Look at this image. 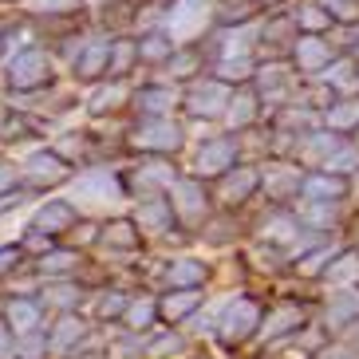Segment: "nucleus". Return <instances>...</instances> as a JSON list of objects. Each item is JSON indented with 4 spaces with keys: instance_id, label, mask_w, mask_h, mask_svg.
I'll list each match as a JSON object with an SVG mask.
<instances>
[{
    "instance_id": "nucleus-1",
    "label": "nucleus",
    "mask_w": 359,
    "mask_h": 359,
    "mask_svg": "<svg viewBox=\"0 0 359 359\" xmlns=\"http://www.w3.org/2000/svg\"><path fill=\"white\" fill-rule=\"evenodd\" d=\"M55 83V60L40 43H28L20 52H8L4 60V87L8 95H36Z\"/></svg>"
},
{
    "instance_id": "nucleus-2",
    "label": "nucleus",
    "mask_w": 359,
    "mask_h": 359,
    "mask_svg": "<svg viewBox=\"0 0 359 359\" xmlns=\"http://www.w3.org/2000/svg\"><path fill=\"white\" fill-rule=\"evenodd\" d=\"M67 198L79 205V213L107 210V205H118V201L127 198V182H123V174H115V170H107V166H87L79 174H72Z\"/></svg>"
},
{
    "instance_id": "nucleus-3",
    "label": "nucleus",
    "mask_w": 359,
    "mask_h": 359,
    "mask_svg": "<svg viewBox=\"0 0 359 359\" xmlns=\"http://www.w3.org/2000/svg\"><path fill=\"white\" fill-rule=\"evenodd\" d=\"M75 166L60 154L55 147H36L28 158L20 162V186L28 194H48L55 186H67Z\"/></svg>"
},
{
    "instance_id": "nucleus-4",
    "label": "nucleus",
    "mask_w": 359,
    "mask_h": 359,
    "mask_svg": "<svg viewBox=\"0 0 359 359\" xmlns=\"http://www.w3.org/2000/svg\"><path fill=\"white\" fill-rule=\"evenodd\" d=\"M182 142H186V130L170 115H142V123L130 130V147L142 154H166L170 158L174 150H182Z\"/></svg>"
},
{
    "instance_id": "nucleus-5",
    "label": "nucleus",
    "mask_w": 359,
    "mask_h": 359,
    "mask_svg": "<svg viewBox=\"0 0 359 359\" xmlns=\"http://www.w3.org/2000/svg\"><path fill=\"white\" fill-rule=\"evenodd\" d=\"M91 344V324L75 312H60V316L48 324V359H67L72 351L87 348Z\"/></svg>"
},
{
    "instance_id": "nucleus-6",
    "label": "nucleus",
    "mask_w": 359,
    "mask_h": 359,
    "mask_svg": "<svg viewBox=\"0 0 359 359\" xmlns=\"http://www.w3.org/2000/svg\"><path fill=\"white\" fill-rule=\"evenodd\" d=\"M210 16H213V0H174L166 12V20H162V28L170 32L174 43H190L210 24Z\"/></svg>"
},
{
    "instance_id": "nucleus-7",
    "label": "nucleus",
    "mask_w": 359,
    "mask_h": 359,
    "mask_svg": "<svg viewBox=\"0 0 359 359\" xmlns=\"http://www.w3.org/2000/svg\"><path fill=\"white\" fill-rule=\"evenodd\" d=\"M107 60H111V36H83L79 52L67 60V72L79 83H95L107 75Z\"/></svg>"
},
{
    "instance_id": "nucleus-8",
    "label": "nucleus",
    "mask_w": 359,
    "mask_h": 359,
    "mask_svg": "<svg viewBox=\"0 0 359 359\" xmlns=\"http://www.w3.org/2000/svg\"><path fill=\"white\" fill-rule=\"evenodd\" d=\"M257 324H261V308H257L253 300H245V296L229 300L225 312L213 320V327H217V336H222L225 344H241V339H249L257 332Z\"/></svg>"
},
{
    "instance_id": "nucleus-9",
    "label": "nucleus",
    "mask_w": 359,
    "mask_h": 359,
    "mask_svg": "<svg viewBox=\"0 0 359 359\" xmlns=\"http://www.w3.org/2000/svg\"><path fill=\"white\" fill-rule=\"evenodd\" d=\"M75 222H79V205H75L72 198H48L40 210L32 213L28 229H40V233H48L52 241H64L67 233L75 229Z\"/></svg>"
},
{
    "instance_id": "nucleus-10",
    "label": "nucleus",
    "mask_w": 359,
    "mask_h": 359,
    "mask_svg": "<svg viewBox=\"0 0 359 359\" xmlns=\"http://www.w3.org/2000/svg\"><path fill=\"white\" fill-rule=\"evenodd\" d=\"M174 166L166 162V154H150L147 162H138L135 166V174H130V182H127V190H135L138 198H154V194H166L170 186H174Z\"/></svg>"
},
{
    "instance_id": "nucleus-11",
    "label": "nucleus",
    "mask_w": 359,
    "mask_h": 359,
    "mask_svg": "<svg viewBox=\"0 0 359 359\" xmlns=\"http://www.w3.org/2000/svg\"><path fill=\"white\" fill-rule=\"evenodd\" d=\"M229 99H233V91H229L225 79H205V83L190 87L182 103H186V111H190L194 118H222Z\"/></svg>"
},
{
    "instance_id": "nucleus-12",
    "label": "nucleus",
    "mask_w": 359,
    "mask_h": 359,
    "mask_svg": "<svg viewBox=\"0 0 359 359\" xmlns=\"http://www.w3.org/2000/svg\"><path fill=\"white\" fill-rule=\"evenodd\" d=\"M83 296H87V288L83 285H75V276H52V280H43L40 288H36V300H40V308H43V316L48 312H75V308L83 304Z\"/></svg>"
},
{
    "instance_id": "nucleus-13",
    "label": "nucleus",
    "mask_w": 359,
    "mask_h": 359,
    "mask_svg": "<svg viewBox=\"0 0 359 359\" xmlns=\"http://www.w3.org/2000/svg\"><path fill=\"white\" fill-rule=\"evenodd\" d=\"M0 320L12 327V336H24V332H36V327L48 324V316H43V308H40V300H36V292L8 296V300L0 304Z\"/></svg>"
},
{
    "instance_id": "nucleus-14",
    "label": "nucleus",
    "mask_w": 359,
    "mask_h": 359,
    "mask_svg": "<svg viewBox=\"0 0 359 359\" xmlns=\"http://www.w3.org/2000/svg\"><path fill=\"white\" fill-rule=\"evenodd\" d=\"M170 205H174V217L186 225H198L205 217V190H201L198 178H174L170 186Z\"/></svg>"
},
{
    "instance_id": "nucleus-15",
    "label": "nucleus",
    "mask_w": 359,
    "mask_h": 359,
    "mask_svg": "<svg viewBox=\"0 0 359 359\" xmlns=\"http://www.w3.org/2000/svg\"><path fill=\"white\" fill-rule=\"evenodd\" d=\"M233 162H237V147L229 138H210L201 142L198 158H194V178H222L225 170H233Z\"/></svg>"
},
{
    "instance_id": "nucleus-16",
    "label": "nucleus",
    "mask_w": 359,
    "mask_h": 359,
    "mask_svg": "<svg viewBox=\"0 0 359 359\" xmlns=\"http://www.w3.org/2000/svg\"><path fill=\"white\" fill-rule=\"evenodd\" d=\"M79 264H83V257H79L75 245H60V241H55L52 249H43L40 257H32V273L40 276V280H52V276H75Z\"/></svg>"
},
{
    "instance_id": "nucleus-17",
    "label": "nucleus",
    "mask_w": 359,
    "mask_h": 359,
    "mask_svg": "<svg viewBox=\"0 0 359 359\" xmlns=\"http://www.w3.org/2000/svg\"><path fill=\"white\" fill-rule=\"evenodd\" d=\"M130 222L138 225L142 233H170L174 225H178V217H174V205H170V198H142L135 205V217Z\"/></svg>"
},
{
    "instance_id": "nucleus-18",
    "label": "nucleus",
    "mask_w": 359,
    "mask_h": 359,
    "mask_svg": "<svg viewBox=\"0 0 359 359\" xmlns=\"http://www.w3.org/2000/svg\"><path fill=\"white\" fill-rule=\"evenodd\" d=\"M130 99V83L127 79H118V75H107V83H99L91 95H87V111L95 118L103 115H115V111H123V103Z\"/></svg>"
},
{
    "instance_id": "nucleus-19",
    "label": "nucleus",
    "mask_w": 359,
    "mask_h": 359,
    "mask_svg": "<svg viewBox=\"0 0 359 359\" xmlns=\"http://www.w3.org/2000/svg\"><path fill=\"white\" fill-rule=\"evenodd\" d=\"M107 253H135L138 245H142V229H138L130 217H115V222L99 225V241Z\"/></svg>"
},
{
    "instance_id": "nucleus-20",
    "label": "nucleus",
    "mask_w": 359,
    "mask_h": 359,
    "mask_svg": "<svg viewBox=\"0 0 359 359\" xmlns=\"http://www.w3.org/2000/svg\"><path fill=\"white\" fill-rule=\"evenodd\" d=\"M130 103H135L142 115H170V111L182 103V95L170 83H150V87L130 91Z\"/></svg>"
},
{
    "instance_id": "nucleus-21",
    "label": "nucleus",
    "mask_w": 359,
    "mask_h": 359,
    "mask_svg": "<svg viewBox=\"0 0 359 359\" xmlns=\"http://www.w3.org/2000/svg\"><path fill=\"white\" fill-rule=\"evenodd\" d=\"M205 261H198V257H174V261L166 264V288H201V280H205Z\"/></svg>"
},
{
    "instance_id": "nucleus-22",
    "label": "nucleus",
    "mask_w": 359,
    "mask_h": 359,
    "mask_svg": "<svg viewBox=\"0 0 359 359\" xmlns=\"http://www.w3.org/2000/svg\"><path fill=\"white\" fill-rule=\"evenodd\" d=\"M198 304H201V292H198V288H174V292L166 288V296L158 300V316L170 320V324H178V320H186Z\"/></svg>"
},
{
    "instance_id": "nucleus-23",
    "label": "nucleus",
    "mask_w": 359,
    "mask_h": 359,
    "mask_svg": "<svg viewBox=\"0 0 359 359\" xmlns=\"http://www.w3.org/2000/svg\"><path fill=\"white\" fill-rule=\"evenodd\" d=\"M174 48H178V43L170 40L166 28H154V32L138 36V60H142V64H166Z\"/></svg>"
},
{
    "instance_id": "nucleus-24",
    "label": "nucleus",
    "mask_w": 359,
    "mask_h": 359,
    "mask_svg": "<svg viewBox=\"0 0 359 359\" xmlns=\"http://www.w3.org/2000/svg\"><path fill=\"white\" fill-rule=\"evenodd\" d=\"M20 8L36 20H64V16H79L83 12V0H20Z\"/></svg>"
},
{
    "instance_id": "nucleus-25",
    "label": "nucleus",
    "mask_w": 359,
    "mask_h": 359,
    "mask_svg": "<svg viewBox=\"0 0 359 359\" xmlns=\"http://www.w3.org/2000/svg\"><path fill=\"white\" fill-rule=\"evenodd\" d=\"M257 182H261V174L257 170H249V166H241V170H225V182H222V201H229V205H237V201H245L249 194L257 190Z\"/></svg>"
},
{
    "instance_id": "nucleus-26",
    "label": "nucleus",
    "mask_w": 359,
    "mask_h": 359,
    "mask_svg": "<svg viewBox=\"0 0 359 359\" xmlns=\"http://www.w3.org/2000/svg\"><path fill=\"white\" fill-rule=\"evenodd\" d=\"M154 320H158V300H154V296H138V300L127 304V312H123L127 332H147Z\"/></svg>"
},
{
    "instance_id": "nucleus-27",
    "label": "nucleus",
    "mask_w": 359,
    "mask_h": 359,
    "mask_svg": "<svg viewBox=\"0 0 359 359\" xmlns=\"http://www.w3.org/2000/svg\"><path fill=\"white\" fill-rule=\"evenodd\" d=\"M127 304H130V296H127V292H118V288H103V292L95 296V320H99V324L123 320Z\"/></svg>"
},
{
    "instance_id": "nucleus-28",
    "label": "nucleus",
    "mask_w": 359,
    "mask_h": 359,
    "mask_svg": "<svg viewBox=\"0 0 359 359\" xmlns=\"http://www.w3.org/2000/svg\"><path fill=\"white\" fill-rule=\"evenodd\" d=\"M138 60V40H115L111 36V60H107V75H123L130 72V64Z\"/></svg>"
},
{
    "instance_id": "nucleus-29",
    "label": "nucleus",
    "mask_w": 359,
    "mask_h": 359,
    "mask_svg": "<svg viewBox=\"0 0 359 359\" xmlns=\"http://www.w3.org/2000/svg\"><path fill=\"white\" fill-rule=\"evenodd\" d=\"M55 150H60L72 166H79V162L91 154V138H87L83 130H64V135L55 138Z\"/></svg>"
},
{
    "instance_id": "nucleus-30",
    "label": "nucleus",
    "mask_w": 359,
    "mask_h": 359,
    "mask_svg": "<svg viewBox=\"0 0 359 359\" xmlns=\"http://www.w3.org/2000/svg\"><path fill=\"white\" fill-rule=\"evenodd\" d=\"M16 359H48V327L16 336Z\"/></svg>"
},
{
    "instance_id": "nucleus-31",
    "label": "nucleus",
    "mask_w": 359,
    "mask_h": 359,
    "mask_svg": "<svg viewBox=\"0 0 359 359\" xmlns=\"http://www.w3.org/2000/svg\"><path fill=\"white\" fill-rule=\"evenodd\" d=\"M253 115H257V99L253 95H237V99H229V107H225V123H229V130L249 127Z\"/></svg>"
},
{
    "instance_id": "nucleus-32",
    "label": "nucleus",
    "mask_w": 359,
    "mask_h": 359,
    "mask_svg": "<svg viewBox=\"0 0 359 359\" xmlns=\"http://www.w3.org/2000/svg\"><path fill=\"white\" fill-rule=\"evenodd\" d=\"M296 64L304 67V72H316V67L327 64V48L316 40V36H308V40L296 43Z\"/></svg>"
},
{
    "instance_id": "nucleus-33",
    "label": "nucleus",
    "mask_w": 359,
    "mask_h": 359,
    "mask_svg": "<svg viewBox=\"0 0 359 359\" xmlns=\"http://www.w3.org/2000/svg\"><path fill=\"white\" fill-rule=\"evenodd\" d=\"M253 36H261L257 24H249V28H229V32H225V43H222V55H249Z\"/></svg>"
},
{
    "instance_id": "nucleus-34",
    "label": "nucleus",
    "mask_w": 359,
    "mask_h": 359,
    "mask_svg": "<svg viewBox=\"0 0 359 359\" xmlns=\"http://www.w3.org/2000/svg\"><path fill=\"white\" fill-rule=\"evenodd\" d=\"M253 75V60L249 55H222V64H217V79L225 83H241Z\"/></svg>"
},
{
    "instance_id": "nucleus-35",
    "label": "nucleus",
    "mask_w": 359,
    "mask_h": 359,
    "mask_svg": "<svg viewBox=\"0 0 359 359\" xmlns=\"http://www.w3.org/2000/svg\"><path fill=\"white\" fill-rule=\"evenodd\" d=\"M304 194H308V201H332L344 194V182L339 178H312V182H304Z\"/></svg>"
},
{
    "instance_id": "nucleus-36",
    "label": "nucleus",
    "mask_w": 359,
    "mask_h": 359,
    "mask_svg": "<svg viewBox=\"0 0 359 359\" xmlns=\"http://www.w3.org/2000/svg\"><path fill=\"white\" fill-rule=\"evenodd\" d=\"M20 264H24L20 241H16V245H0V285H4V280H12V276L20 273Z\"/></svg>"
},
{
    "instance_id": "nucleus-37",
    "label": "nucleus",
    "mask_w": 359,
    "mask_h": 359,
    "mask_svg": "<svg viewBox=\"0 0 359 359\" xmlns=\"http://www.w3.org/2000/svg\"><path fill=\"white\" fill-rule=\"evenodd\" d=\"M264 190L273 198H285L288 190H296V170H264Z\"/></svg>"
},
{
    "instance_id": "nucleus-38",
    "label": "nucleus",
    "mask_w": 359,
    "mask_h": 359,
    "mask_svg": "<svg viewBox=\"0 0 359 359\" xmlns=\"http://www.w3.org/2000/svg\"><path fill=\"white\" fill-rule=\"evenodd\" d=\"M166 67H170V75H174V79H190L194 75V67H198V55L190 52V48H174V52H170V60H166Z\"/></svg>"
},
{
    "instance_id": "nucleus-39",
    "label": "nucleus",
    "mask_w": 359,
    "mask_h": 359,
    "mask_svg": "<svg viewBox=\"0 0 359 359\" xmlns=\"http://www.w3.org/2000/svg\"><path fill=\"white\" fill-rule=\"evenodd\" d=\"M182 348H186V344H182V336H174V332H170V336L150 339V344H147V355H154V359H174V355H182Z\"/></svg>"
},
{
    "instance_id": "nucleus-40",
    "label": "nucleus",
    "mask_w": 359,
    "mask_h": 359,
    "mask_svg": "<svg viewBox=\"0 0 359 359\" xmlns=\"http://www.w3.org/2000/svg\"><path fill=\"white\" fill-rule=\"evenodd\" d=\"M261 237L264 241H296V222H288V217H273V222L261 225Z\"/></svg>"
},
{
    "instance_id": "nucleus-41",
    "label": "nucleus",
    "mask_w": 359,
    "mask_h": 359,
    "mask_svg": "<svg viewBox=\"0 0 359 359\" xmlns=\"http://www.w3.org/2000/svg\"><path fill=\"white\" fill-rule=\"evenodd\" d=\"M296 324H300V312H296V308H280V312H273V316H269L264 336L273 339V336H280V332H288V327H296Z\"/></svg>"
},
{
    "instance_id": "nucleus-42",
    "label": "nucleus",
    "mask_w": 359,
    "mask_h": 359,
    "mask_svg": "<svg viewBox=\"0 0 359 359\" xmlns=\"http://www.w3.org/2000/svg\"><path fill=\"white\" fill-rule=\"evenodd\" d=\"M20 186V162L12 158H0V194H8Z\"/></svg>"
},
{
    "instance_id": "nucleus-43",
    "label": "nucleus",
    "mask_w": 359,
    "mask_h": 359,
    "mask_svg": "<svg viewBox=\"0 0 359 359\" xmlns=\"http://www.w3.org/2000/svg\"><path fill=\"white\" fill-rule=\"evenodd\" d=\"M359 312V296H348V300H339V304L327 308V324H344L348 316H355Z\"/></svg>"
},
{
    "instance_id": "nucleus-44",
    "label": "nucleus",
    "mask_w": 359,
    "mask_h": 359,
    "mask_svg": "<svg viewBox=\"0 0 359 359\" xmlns=\"http://www.w3.org/2000/svg\"><path fill=\"white\" fill-rule=\"evenodd\" d=\"M336 147H339V142H336L332 135H316V138H308V147H304V158H320V154L327 158V154H332Z\"/></svg>"
},
{
    "instance_id": "nucleus-45",
    "label": "nucleus",
    "mask_w": 359,
    "mask_h": 359,
    "mask_svg": "<svg viewBox=\"0 0 359 359\" xmlns=\"http://www.w3.org/2000/svg\"><path fill=\"white\" fill-rule=\"evenodd\" d=\"M288 83L285 67H261V91H280Z\"/></svg>"
},
{
    "instance_id": "nucleus-46",
    "label": "nucleus",
    "mask_w": 359,
    "mask_h": 359,
    "mask_svg": "<svg viewBox=\"0 0 359 359\" xmlns=\"http://www.w3.org/2000/svg\"><path fill=\"white\" fill-rule=\"evenodd\" d=\"M327 123L332 127H351V123H359V103H348V107H339V111H332Z\"/></svg>"
},
{
    "instance_id": "nucleus-47",
    "label": "nucleus",
    "mask_w": 359,
    "mask_h": 359,
    "mask_svg": "<svg viewBox=\"0 0 359 359\" xmlns=\"http://www.w3.org/2000/svg\"><path fill=\"white\" fill-rule=\"evenodd\" d=\"M324 166L327 170H351V166H359V154L355 150H339L336 158H324Z\"/></svg>"
},
{
    "instance_id": "nucleus-48",
    "label": "nucleus",
    "mask_w": 359,
    "mask_h": 359,
    "mask_svg": "<svg viewBox=\"0 0 359 359\" xmlns=\"http://www.w3.org/2000/svg\"><path fill=\"white\" fill-rule=\"evenodd\" d=\"M16 355V336H12V327L0 320V359H12Z\"/></svg>"
},
{
    "instance_id": "nucleus-49",
    "label": "nucleus",
    "mask_w": 359,
    "mask_h": 359,
    "mask_svg": "<svg viewBox=\"0 0 359 359\" xmlns=\"http://www.w3.org/2000/svg\"><path fill=\"white\" fill-rule=\"evenodd\" d=\"M300 24H304V28H324V24H327V12H320L316 4H308V8L300 12Z\"/></svg>"
},
{
    "instance_id": "nucleus-50",
    "label": "nucleus",
    "mask_w": 359,
    "mask_h": 359,
    "mask_svg": "<svg viewBox=\"0 0 359 359\" xmlns=\"http://www.w3.org/2000/svg\"><path fill=\"white\" fill-rule=\"evenodd\" d=\"M332 83H339V87H355V79H351V64H336V67H332Z\"/></svg>"
},
{
    "instance_id": "nucleus-51",
    "label": "nucleus",
    "mask_w": 359,
    "mask_h": 359,
    "mask_svg": "<svg viewBox=\"0 0 359 359\" xmlns=\"http://www.w3.org/2000/svg\"><path fill=\"white\" fill-rule=\"evenodd\" d=\"M327 8L336 12L339 20H355V8H351V0H327Z\"/></svg>"
},
{
    "instance_id": "nucleus-52",
    "label": "nucleus",
    "mask_w": 359,
    "mask_h": 359,
    "mask_svg": "<svg viewBox=\"0 0 359 359\" xmlns=\"http://www.w3.org/2000/svg\"><path fill=\"white\" fill-rule=\"evenodd\" d=\"M355 257H344V264H336V269H332V280H348L351 273H355Z\"/></svg>"
},
{
    "instance_id": "nucleus-53",
    "label": "nucleus",
    "mask_w": 359,
    "mask_h": 359,
    "mask_svg": "<svg viewBox=\"0 0 359 359\" xmlns=\"http://www.w3.org/2000/svg\"><path fill=\"white\" fill-rule=\"evenodd\" d=\"M324 261H327V253H312V257H308L304 264H300V269H304V273H316V269H320V264H324Z\"/></svg>"
},
{
    "instance_id": "nucleus-54",
    "label": "nucleus",
    "mask_w": 359,
    "mask_h": 359,
    "mask_svg": "<svg viewBox=\"0 0 359 359\" xmlns=\"http://www.w3.org/2000/svg\"><path fill=\"white\" fill-rule=\"evenodd\" d=\"M327 359H355L351 351H327Z\"/></svg>"
},
{
    "instance_id": "nucleus-55",
    "label": "nucleus",
    "mask_w": 359,
    "mask_h": 359,
    "mask_svg": "<svg viewBox=\"0 0 359 359\" xmlns=\"http://www.w3.org/2000/svg\"><path fill=\"white\" fill-rule=\"evenodd\" d=\"M8 60V43H4V36H0V64Z\"/></svg>"
},
{
    "instance_id": "nucleus-56",
    "label": "nucleus",
    "mask_w": 359,
    "mask_h": 359,
    "mask_svg": "<svg viewBox=\"0 0 359 359\" xmlns=\"http://www.w3.org/2000/svg\"><path fill=\"white\" fill-rule=\"evenodd\" d=\"M8 107H12V103H8V99H4V95H0V118L8 115Z\"/></svg>"
},
{
    "instance_id": "nucleus-57",
    "label": "nucleus",
    "mask_w": 359,
    "mask_h": 359,
    "mask_svg": "<svg viewBox=\"0 0 359 359\" xmlns=\"http://www.w3.org/2000/svg\"><path fill=\"white\" fill-rule=\"evenodd\" d=\"M12 359H16V355H12Z\"/></svg>"
}]
</instances>
